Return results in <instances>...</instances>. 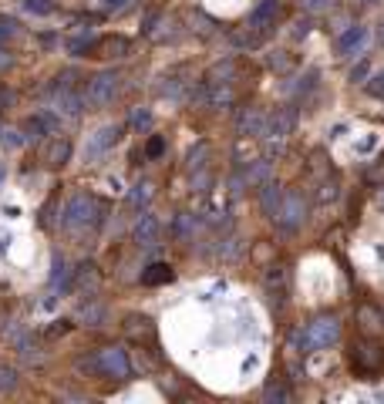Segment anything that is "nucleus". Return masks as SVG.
Masks as SVG:
<instances>
[{"label": "nucleus", "mask_w": 384, "mask_h": 404, "mask_svg": "<svg viewBox=\"0 0 384 404\" xmlns=\"http://www.w3.org/2000/svg\"><path fill=\"white\" fill-rule=\"evenodd\" d=\"M367 38H371V31H367L364 24H350L344 34H337V40H334V51H337L341 58H354V54H361V51H364Z\"/></svg>", "instance_id": "nucleus-8"}, {"label": "nucleus", "mask_w": 384, "mask_h": 404, "mask_svg": "<svg viewBox=\"0 0 384 404\" xmlns=\"http://www.w3.org/2000/svg\"><path fill=\"white\" fill-rule=\"evenodd\" d=\"M3 179H7V165L0 162V182H3Z\"/></svg>", "instance_id": "nucleus-49"}, {"label": "nucleus", "mask_w": 384, "mask_h": 404, "mask_svg": "<svg viewBox=\"0 0 384 404\" xmlns=\"http://www.w3.org/2000/svg\"><path fill=\"white\" fill-rule=\"evenodd\" d=\"M293 34H297V38H307V34H310V24H307V20H304V24H297V31H293Z\"/></svg>", "instance_id": "nucleus-48"}, {"label": "nucleus", "mask_w": 384, "mask_h": 404, "mask_svg": "<svg viewBox=\"0 0 384 404\" xmlns=\"http://www.w3.org/2000/svg\"><path fill=\"white\" fill-rule=\"evenodd\" d=\"M24 34V27H20L17 17H7V14H0V47L3 44H10V40H17Z\"/></svg>", "instance_id": "nucleus-29"}, {"label": "nucleus", "mask_w": 384, "mask_h": 404, "mask_svg": "<svg viewBox=\"0 0 384 404\" xmlns=\"http://www.w3.org/2000/svg\"><path fill=\"white\" fill-rule=\"evenodd\" d=\"M189 223H192V216H186V212H182V216L175 219V236H182V239H189Z\"/></svg>", "instance_id": "nucleus-40"}, {"label": "nucleus", "mask_w": 384, "mask_h": 404, "mask_svg": "<svg viewBox=\"0 0 384 404\" xmlns=\"http://www.w3.org/2000/svg\"><path fill=\"white\" fill-rule=\"evenodd\" d=\"M334 7V0H300V10H307V14H324Z\"/></svg>", "instance_id": "nucleus-35"}, {"label": "nucleus", "mask_w": 384, "mask_h": 404, "mask_svg": "<svg viewBox=\"0 0 384 404\" xmlns=\"http://www.w3.org/2000/svg\"><path fill=\"white\" fill-rule=\"evenodd\" d=\"M236 128H239V135H263V128H267V115H263L260 108H250V112L239 115Z\"/></svg>", "instance_id": "nucleus-23"}, {"label": "nucleus", "mask_w": 384, "mask_h": 404, "mask_svg": "<svg viewBox=\"0 0 384 404\" xmlns=\"http://www.w3.org/2000/svg\"><path fill=\"white\" fill-rule=\"evenodd\" d=\"M367 75H371V64H367V61H361V64H357V68H354V71H350V81H354V84H357V81H364Z\"/></svg>", "instance_id": "nucleus-42"}, {"label": "nucleus", "mask_w": 384, "mask_h": 404, "mask_svg": "<svg viewBox=\"0 0 384 404\" xmlns=\"http://www.w3.org/2000/svg\"><path fill=\"white\" fill-rule=\"evenodd\" d=\"M132 7V0H108L105 3V10H112V14H121V10H128Z\"/></svg>", "instance_id": "nucleus-44"}, {"label": "nucleus", "mask_w": 384, "mask_h": 404, "mask_svg": "<svg viewBox=\"0 0 384 404\" xmlns=\"http://www.w3.org/2000/svg\"><path fill=\"white\" fill-rule=\"evenodd\" d=\"M71 287H77L81 293H98V290H101V273H98L95 263H81V267L75 269Z\"/></svg>", "instance_id": "nucleus-16"}, {"label": "nucleus", "mask_w": 384, "mask_h": 404, "mask_svg": "<svg viewBox=\"0 0 384 404\" xmlns=\"http://www.w3.org/2000/svg\"><path fill=\"white\" fill-rule=\"evenodd\" d=\"M68 158H71V142L68 138H47L44 145H40V162L47 165V169H61V165H68Z\"/></svg>", "instance_id": "nucleus-11"}, {"label": "nucleus", "mask_w": 384, "mask_h": 404, "mask_svg": "<svg viewBox=\"0 0 384 404\" xmlns=\"http://www.w3.org/2000/svg\"><path fill=\"white\" fill-rule=\"evenodd\" d=\"M125 337H132V341H152L155 337V324L145 317V313H128L125 317Z\"/></svg>", "instance_id": "nucleus-14"}, {"label": "nucleus", "mask_w": 384, "mask_h": 404, "mask_svg": "<svg viewBox=\"0 0 384 404\" xmlns=\"http://www.w3.org/2000/svg\"><path fill=\"white\" fill-rule=\"evenodd\" d=\"M378 206H381V209H384V189H381V195H378Z\"/></svg>", "instance_id": "nucleus-50"}, {"label": "nucleus", "mask_w": 384, "mask_h": 404, "mask_svg": "<svg viewBox=\"0 0 384 404\" xmlns=\"http://www.w3.org/2000/svg\"><path fill=\"white\" fill-rule=\"evenodd\" d=\"M367 91H371L374 98H384V68L371 75V81H367Z\"/></svg>", "instance_id": "nucleus-36"}, {"label": "nucleus", "mask_w": 384, "mask_h": 404, "mask_svg": "<svg viewBox=\"0 0 384 404\" xmlns=\"http://www.w3.org/2000/svg\"><path fill=\"white\" fill-rule=\"evenodd\" d=\"M263 401L267 404H287L290 401V387L280 384V381H273V384H267V391H263Z\"/></svg>", "instance_id": "nucleus-31"}, {"label": "nucleus", "mask_w": 384, "mask_h": 404, "mask_svg": "<svg viewBox=\"0 0 384 404\" xmlns=\"http://www.w3.org/2000/svg\"><path fill=\"white\" fill-rule=\"evenodd\" d=\"M152 202V182H135L132 193H128V206L132 209H145Z\"/></svg>", "instance_id": "nucleus-28"}, {"label": "nucleus", "mask_w": 384, "mask_h": 404, "mask_svg": "<svg viewBox=\"0 0 384 404\" xmlns=\"http://www.w3.org/2000/svg\"><path fill=\"white\" fill-rule=\"evenodd\" d=\"M101 216H105V206L98 202L95 195L75 193L64 202V209H61V226L68 232H77V230H88V226H98Z\"/></svg>", "instance_id": "nucleus-2"}, {"label": "nucleus", "mask_w": 384, "mask_h": 404, "mask_svg": "<svg viewBox=\"0 0 384 404\" xmlns=\"http://www.w3.org/2000/svg\"><path fill=\"white\" fill-rule=\"evenodd\" d=\"M232 47H246V51H250V47H260V44H263V34H260V31H253V27H239V31H232Z\"/></svg>", "instance_id": "nucleus-26"}, {"label": "nucleus", "mask_w": 384, "mask_h": 404, "mask_svg": "<svg viewBox=\"0 0 384 404\" xmlns=\"http://www.w3.org/2000/svg\"><path fill=\"white\" fill-rule=\"evenodd\" d=\"M81 317H84L91 327H101V324H105V307H95V304H88V307L81 310Z\"/></svg>", "instance_id": "nucleus-34"}, {"label": "nucleus", "mask_w": 384, "mask_h": 404, "mask_svg": "<svg viewBox=\"0 0 384 404\" xmlns=\"http://www.w3.org/2000/svg\"><path fill=\"white\" fill-rule=\"evenodd\" d=\"M350 364L357 374H378L384 367V347L374 337H357L350 344Z\"/></svg>", "instance_id": "nucleus-4"}, {"label": "nucleus", "mask_w": 384, "mask_h": 404, "mask_svg": "<svg viewBox=\"0 0 384 404\" xmlns=\"http://www.w3.org/2000/svg\"><path fill=\"white\" fill-rule=\"evenodd\" d=\"M236 71H239V64H236L232 58L216 61V64L209 68V75H206V84H232Z\"/></svg>", "instance_id": "nucleus-21"}, {"label": "nucleus", "mask_w": 384, "mask_h": 404, "mask_svg": "<svg viewBox=\"0 0 384 404\" xmlns=\"http://www.w3.org/2000/svg\"><path fill=\"white\" fill-rule=\"evenodd\" d=\"M77 371H88L91 377H112V381H128L132 377V361L121 347H101L84 357H77Z\"/></svg>", "instance_id": "nucleus-1"}, {"label": "nucleus", "mask_w": 384, "mask_h": 404, "mask_svg": "<svg viewBox=\"0 0 384 404\" xmlns=\"http://www.w3.org/2000/svg\"><path fill=\"white\" fill-rule=\"evenodd\" d=\"M10 64H14V58H10V54H7V51H3V47H0V71H7V68H10Z\"/></svg>", "instance_id": "nucleus-47"}, {"label": "nucleus", "mask_w": 384, "mask_h": 404, "mask_svg": "<svg viewBox=\"0 0 384 404\" xmlns=\"http://www.w3.org/2000/svg\"><path fill=\"white\" fill-rule=\"evenodd\" d=\"M341 341V320L337 317H317L310 320L307 330H304V344H307V354L310 350H324V347H334Z\"/></svg>", "instance_id": "nucleus-5"}, {"label": "nucleus", "mask_w": 384, "mask_h": 404, "mask_svg": "<svg viewBox=\"0 0 384 404\" xmlns=\"http://www.w3.org/2000/svg\"><path fill=\"white\" fill-rule=\"evenodd\" d=\"M219 256H226V260H232V256H239V239H236V236H230V239H223V246H219Z\"/></svg>", "instance_id": "nucleus-38"}, {"label": "nucleus", "mask_w": 384, "mask_h": 404, "mask_svg": "<svg viewBox=\"0 0 384 404\" xmlns=\"http://www.w3.org/2000/svg\"><path fill=\"white\" fill-rule=\"evenodd\" d=\"M125 51H128V40L125 38H95L91 58H121Z\"/></svg>", "instance_id": "nucleus-20"}, {"label": "nucleus", "mask_w": 384, "mask_h": 404, "mask_svg": "<svg viewBox=\"0 0 384 404\" xmlns=\"http://www.w3.org/2000/svg\"><path fill=\"white\" fill-rule=\"evenodd\" d=\"M162 152H165V138H162V135H155L152 142L145 145V155H149V158H158Z\"/></svg>", "instance_id": "nucleus-39"}, {"label": "nucleus", "mask_w": 384, "mask_h": 404, "mask_svg": "<svg viewBox=\"0 0 384 404\" xmlns=\"http://www.w3.org/2000/svg\"><path fill=\"white\" fill-rule=\"evenodd\" d=\"M158 219H155L152 212H142L138 219H135V230H132V239L138 246H155L158 243Z\"/></svg>", "instance_id": "nucleus-13"}, {"label": "nucleus", "mask_w": 384, "mask_h": 404, "mask_svg": "<svg viewBox=\"0 0 384 404\" xmlns=\"http://www.w3.org/2000/svg\"><path fill=\"white\" fill-rule=\"evenodd\" d=\"M280 14H283V3H280V0H260V3L250 10V17H246V27L260 31V34L267 38V31L276 24Z\"/></svg>", "instance_id": "nucleus-9"}, {"label": "nucleus", "mask_w": 384, "mask_h": 404, "mask_svg": "<svg viewBox=\"0 0 384 404\" xmlns=\"http://www.w3.org/2000/svg\"><path fill=\"white\" fill-rule=\"evenodd\" d=\"M276 226L283 232H297L300 226H304V219H307V199H304V193H283V199H280V209H276Z\"/></svg>", "instance_id": "nucleus-6"}, {"label": "nucleus", "mask_w": 384, "mask_h": 404, "mask_svg": "<svg viewBox=\"0 0 384 404\" xmlns=\"http://www.w3.org/2000/svg\"><path fill=\"white\" fill-rule=\"evenodd\" d=\"M3 145H7V149H20V145H24V135L20 132H3Z\"/></svg>", "instance_id": "nucleus-43"}, {"label": "nucleus", "mask_w": 384, "mask_h": 404, "mask_svg": "<svg viewBox=\"0 0 384 404\" xmlns=\"http://www.w3.org/2000/svg\"><path fill=\"white\" fill-rule=\"evenodd\" d=\"M135 361H138V367H142L145 374H152V371H158V367H162V361H158V357H152V350H142V347L135 350Z\"/></svg>", "instance_id": "nucleus-32"}, {"label": "nucleus", "mask_w": 384, "mask_h": 404, "mask_svg": "<svg viewBox=\"0 0 384 404\" xmlns=\"http://www.w3.org/2000/svg\"><path fill=\"white\" fill-rule=\"evenodd\" d=\"M128 121H132V128H135V132H145V128L152 125V112L138 105V108H132V118H128Z\"/></svg>", "instance_id": "nucleus-33"}, {"label": "nucleus", "mask_w": 384, "mask_h": 404, "mask_svg": "<svg viewBox=\"0 0 384 404\" xmlns=\"http://www.w3.org/2000/svg\"><path fill=\"white\" fill-rule=\"evenodd\" d=\"M209 155H212V145H209V142H199V145L189 152V158H186V162H189V172L192 175L202 172V169H206V162H209Z\"/></svg>", "instance_id": "nucleus-27"}, {"label": "nucleus", "mask_w": 384, "mask_h": 404, "mask_svg": "<svg viewBox=\"0 0 384 404\" xmlns=\"http://www.w3.org/2000/svg\"><path fill=\"white\" fill-rule=\"evenodd\" d=\"M71 280H75V269H71V263L64 260V256H54V263H51V290H71Z\"/></svg>", "instance_id": "nucleus-18"}, {"label": "nucleus", "mask_w": 384, "mask_h": 404, "mask_svg": "<svg viewBox=\"0 0 384 404\" xmlns=\"http://www.w3.org/2000/svg\"><path fill=\"white\" fill-rule=\"evenodd\" d=\"M24 7H27L31 14H51V10H54L51 0H24Z\"/></svg>", "instance_id": "nucleus-37"}, {"label": "nucleus", "mask_w": 384, "mask_h": 404, "mask_svg": "<svg viewBox=\"0 0 384 404\" xmlns=\"http://www.w3.org/2000/svg\"><path fill=\"white\" fill-rule=\"evenodd\" d=\"M280 199H283V189H280L273 179H267V182L260 186V209H263V216H267V219H273V216H276V209H280Z\"/></svg>", "instance_id": "nucleus-17"}, {"label": "nucleus", "mask_w": 384, "mask_h": 404, "mask_svg": "<svg viewBox=\"0 0 384 404\" xmlns=\"http://www.w3.org/2000/svg\"><path fill=\"white\" fill-rule=\"evenodd\" d=\"M267 64H269V71H276V75H290L293 71V58H290L287 51H273L267 58Z\"/></svg>", "instance_id": "nucleus-30"}, {"label": "nucleus", "mask_w": 384, "mask_h": 404, "mask_svg": "<svg viewBox=\"0 0 384 404\" xmlns=\"http://www.w3.org/2000/svg\"><path fill=\"white\" fill-rule=\"evenodd\" d=\"M269 175H273V162H269V158H256V162H250V165H246L243 182H246V186H263Z\"/></svg>", "instance_id": "nucleus-24"}, {"label": "nucleus", "mask_w": 384, "mask_h": 404, "mask_svg": "<svg viewBox=\"0 0 384 404\" xmlns=\"http://www.w3.org/2000/svg\"><path fill=\"white\" fill-rule=\"evenodd\" d=\"M263 283H267L269 293H276V297L283 300L290 290V269L283 267V263H273V267H267V273H263Z\"/></svg>", "instance_id": "nucleus-15"}, {"label": "nucleus", "mask_w": 384, "mask_h": 404, "mask_svg": "<svg viewBox=\"0 0 384 404\" xmlns=\"http://www.w3.org/2000/svg\"><path fill=\"white\" fill-rule=\"evenodd\" d=\"M121 91V75H118L115 68H105V71H98L95 77H88V88H84V108H108L112 101L118 98Z\"/></svg>", "instance_id": "nucleus-3"}, {"label": "nucleus", "mask_w": 384, "mask_h": 404, "mask_svg": "<svg viewBox=\"0 0 384 404\" xmlns=\"http://www.w3.org/2000/svg\"><path fill=\"white\" fill-rule=\"evenodd\" d=\"M71 330V320H54L51 327H47V337H64Z\"/></svg>", "instance_id": "nucleus-41"}, {"label": "nucleus", "mask_w": 384, "mask_h": 404, "mask_svg": "<svg viewBox=\"0 0 384 404\" xmlns=\"http://www.w3.org/2000/svg\"><path fill=\"white\" fill-rule=\"evenodd\" d=\"M10 105H14V91L0 88V112H3V108H10Z\"/></svg>", "instance_id": "nucleus-45"}, {"label": "nucleus", "mask_w": 384, "mask_h": 404, "mask_svg": "<svg viewBox=\"0 0 384 404\" xmlns=\"http://www.w3.org/2000/svg\"><path fill=\"white\" fill-rule=\"evenodd\" d=\"M172 280H175V273L169 263H152V267L142 269V283L145 287H162V283H172Z\"/></svg>", "instance_id": "nucleus-22"}, {"label": "nucleus", "mask_w": 384, "mask_h": 404, "mask_svg": "<svg viewBox=\"0 0 384 404\" xmlns=\"http://www.w3.org/2000/svg\"><path fill=\"white\" fill-rule=\"evenodd\" d=\"M320 199H337V182H324V189H320Z\"/></svg>", "instance_id": "nucleus-46"}, {"label": "nucleus", "mask_w": 384, "mask_h": 404, "mask_svg": "<svg viewBox=\"0 0 384 404\" xmlns=\"http://www.w3.org/2000/svg\"><path fill=\"white\" fill-rule=\"evenodd\" d=\"M293 125H297V108H276L273 115L267 118V128H263V135H276V138H287L290 132H293Z\"/></svg>", "instance_id": "nucleus-12"}, {"label": "nucleus", "mask_w": 384, "mask_h": 404, "mask_svg": "<svg viewBox=\"0 0 384 404\" xmlns=\"http://www.w3.org/2000/svg\"><path fill=\"white\" fill-rule=\"evenodd\" d=\"M20 384V371L7 361H0V394H14Z\"/></svg>", "instance_id": "nucleus-25"}, {"label": "nucleus", "mask_w": 384, "mask_h": 404, "mask_svg": "<svg viewBox=\"0 0 384 404\" xmlns=\"http://www.w3.org/2000/svg\"><path fill=\"white\" fill-rule=\"evenodd\" d=\"M54 112L64 118H77L81 112H84V98L75 95L71 88L68 91H61V95H54Z\"/></svg>", "instance_id": "nucleus-19"}, {"label": "nucleus", "mask_w": 384, "mask_h": 404, "mask_svg": "<svg viewBox=\"0 0 384 404\" xmlns=\"http://www.w3.org/2000/svg\"><path fill=\"white\" fill-rule=\"evenodd\" d=\"M354 320H357V330H361L364 337H378V334H384V310L378 307V304H371V300L357 304Z\"/></svg>", "instance_id": "nucleus-10"}, {"label": "nucleus", "mask_w": 384, "mask_h": 404, "mask_svg": "<svg viewBox=\"0 0 384 404\" xmlns=\"http://www.w3.org/2000/svg\"><path fill=\"white\" fill-rule=\"evenodd\" d=\"M121 138V125H101L95 135H88L84 142V162H98L101 155H108Z\"/></svg>", "instance_id": "nucleus-7"}]
</instances>
